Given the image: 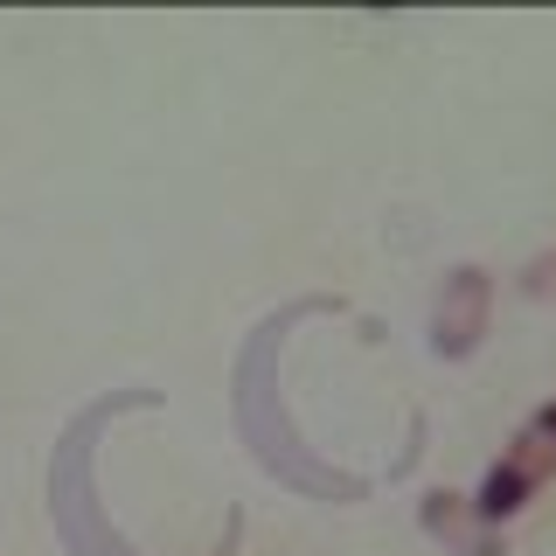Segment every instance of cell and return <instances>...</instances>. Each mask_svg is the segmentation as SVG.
I'll return each mask as SVG.
<instances>
[{"label": "cell", "instance_id": "cell-6", "mask_svg": "<svg viewBox=\"0 0 556 556\" xmlns=\"http://www.w3.org/2000/svg\"><path fill=\"white\" fill-rule=\"evenodd\" d=\"M515 292H521V300H535V306H556V251L529 257L521 278H515Z\"/></svg>", "mask_w": 556, "mask_h": 556}, {"label": "cell", "instance_id": "cell-4", "mask_svg": "<svg viewBox=\"0 0 556 556\" xmlns=\"http://www.w3.org/2000/svg\"><path fill=\"white\" fill-rule=\"evenodd\" d=\"M486 320H494V278H486V265H452L439 278V292H431V320H425L431 355L439 362L480 355Z\"/></svg>", "mask_w": 556, "mask_h": 556}, {"label": "cell", "instance_id": "cell-2", "mask_svg": "<svg viewBox=\"0 0 556 556\" xmlns=\"http://www.w3.org/2000/svg\"><path fill=\"white\" fill-rule=\"evenodd\" d=\"M161 396L153 390H112L98 404H84L70 417V431L56 439V459H49V515H56V535L70 543V556H139L112 521L98 515V486H91V466H98V431L112 425L118 410H153Z\"/></svg>", "mask_w": 556, "mask_h": 556}, {"label": "cell", "instance_id": "cell-1", "mask_svg": "<svg viewBox=\"0 0 556 556\" xmlns=\"http://www.w3.org/2000/svg\"><path fill=\"white\" fill-rule=\"evenodd\" d=\"M334 300H300V306H286V313H271L265 327L251 334V348L237 355V425H243V439H251V452L271 466L286 486H300V494L313 501H362L369 494V480H355V473H334V466H320L306 452V439L286 425V410H278V341H286V327L292 320H306V313H327Z\"/></svg>", "mask_w": 556, "mask_h": 556}, {"label": "cell", "instance_id": "cell-3", "mask_svg": "<svg viewBox=\"0 0 556 556\" xmlns=\"http://www.w3.org/2000/svg\"><path fill=\"white\" fill-rule=\"evenodd\" d=\"M549 473H556V404H535L529 417H521V431L508 439V452L486 466L466 501H473V515L486 521V529H508V521L549 486Z\"/></svg>", "mask_w": 556, "mask_h": 556}, {"label": "cell", "instance_id": "cell-5", "mask_svg": "<svg viewBox=\"0 0 556 556\" xmlns=\"http://www.w3.org/2000/svg\"><path fill=\"white\" fill-rule=\"evenodd\" d=\"M417 521H425V535L445 543L452 556H508V535L486 529V521L473 515V501L452 494V486H431V494L417 501Z\"/></svg>", "mask_w": 556, "mask_h": 556}]
</instances>
